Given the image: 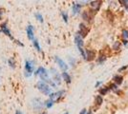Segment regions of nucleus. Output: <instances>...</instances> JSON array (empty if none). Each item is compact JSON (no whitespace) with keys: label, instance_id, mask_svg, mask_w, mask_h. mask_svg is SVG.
I'll use <instances>...</instances> for the list:
<instances>
[{"label":"nucleus","instance_id":"29","mask_svg":"<svg viewBox=\"0 0 128 114\" xmlns=\"http://www.w3.org/2000/svg\"><path fill=\"white\" fill-rule=\"evenodd\" d=\"M16 114H22V113L20 112V111H19V110H17V111L16 112Z\"/></svg>","mask_w":128,"mask_h":114},{"label":"nucleus","instance_id":"10","mask_svg":"<svg viewBox=\"0 0 128 114\" xmlns=\"http://www.w3.org/2000/svg\"><path fill=\"white\" fill-rule=\"evenodd\" d=\"M80 33L81 35V37H85L88 33V29L87 27H85L83 24H80Z\"/></svg>","mask_w":128,"mask_h":114},{"label":"nucleus","instance_id":"8","mask_svg":"<svg viewBox=\"0 0 128 114\" xmlns=\"http://www.w3.org/2000/svg\"><path fill=\"white\" fill-rule=\"evenodd\" d=\"M0 32H2V33H4L6 35H8L9 37H12L11 35V33H10V30L8 29V26H7V23H3L2 25H1V30H0Z\"/></svg>","mask_w":128,"mask_h":114},{"label":"nucleus","instance_id":"7","mask_svg":"<svg viewBox=\"0 0 128 114\" xmlns=\"http://www.w3.org/2000/svg\"><path fill=\"white\" fill-rule=\"evenodd\" d=\"M27 34H28V38L30 40H34V27L32 25H29L27 27Z\"/></svg>","mask_w":128,"mask_h":114},{"label":"nucleus","instance_id":"12","mask_svg":"<svg viewBox=\"0 0 128 114\" xmlns=\"http://www.w3.org/2000/svg\"><path fill=\"white\" fill-rule=\"evenodd\" d=\"M113 80L115 81L116 83V85H120L122 83V80H123V77L122 75H116L114 78H113Z\"/></svg>","mask_w":128,"mask_h":114},{"label":"nucleus","instance_id":"21","mask_svg":"<svg viewBox=\"0 0 128 114\" xmlns=\"http://www.w3.org/2000/svg\"><path fill=\"white\" fill-rule=\"evenodd\" d=\"M96 104H98V105H102V96H98V97H96Z\"/></svg>","mask_w":128,"mask_h":114},{"label":"nucleus","instance_id":"18","mask_svg":"<svg viewBox=\"0 0 128 114\" xmlns=\"http://www.w3.org/2000/svg\"><path fill=\"white\" fill-rule=\"evenodd\" d=\"M45 105H46V107H47V108L50 109V108H52V106L54 105V102L52 101V100H48V101H46V102H45Z\"/></svg>","mask_w":128,"mask_h":114},{"label":"nucleus","instance_id":"27","mask_svg":"<svg viewBox=\"0 0 128 114\" xmlns=\"http://www.w3.org/2000/svg\"><path fill=\"white\" fill-rule=\"evenodd\" d=\"M2 14H3V10H0V18L2 17Z\"/></svg>","mask_w":128,"mask_h":114},{"label":"nucleus","instance_id":"13","mask_svg":"<svg viewBox=\"0 0 128 114\" xmlns=\"http://www.w3.org/2000/svg\"><path fill=\"white\" fill-rule=\"evenodd\" d=\"M61 76H62V78H63L67 83H70V82H71V77H70V75L67 72H62Z\"/></svg>","mask_w":128,"mask_h":114},{"label":"nucleus","instance_id":"31","mask_svg":"<svg viewBox=\"0 0 128 114\" xmlns=\"http://www.w3.org/2000/svg\"><path fill=\"white\" fill-rule=\"evenodd\" d=\"M42 114H46V113H42Z\"/></svg>","mask_w":128,"mask_h":114},{"label":"nucleus","instance_id":"26","mask_svg":"<svg viewBox=\"0 0 128 114\" xmlns=\"http://www.w3.org/2000/svg\"><path fill=\"white\" fill-rule=\"evenodd\" d=\"M117 87H118V86L116 85V84H113V85H111V86H110V89H113V90H116V89L118 88Z\"/></svg>","mask_w":128,"mask_h":114},{"label":"nucleus","instance_id":"19","mask_svg":"<svg viewBox=\"0 0 128 114\" xmlns=\"http://www.w3.org/2000/svg\"><path fill=\"white\" fill-rule=\"evenodd\" d=\"M98 3H100V1H96V2H92V3H91V6H92V7H94V8H98V7L100 6V4H98Z\"/></svg>","mask_w":128,"mask_h":114},{"label":"nucleus","instance_id":"23","mask_svg":"<svg viewBox=\"0 0 128 114\" xmlns=\"http://www.w3.org/2000/svg\"><path fill=\"white\" fill-rule=\"evenodd\" d=\"M62 16H63V19L65 22L68 21V16H67V13L65 11H62Z\"/></svg>","mask_w":128,"mask_h":114},{"label":"nucleus","instance_id":"4","mask_svg":"<svg viewBox=\"0 0 128 114\" xmlns=\"http://www.w3.org/2000/svg\"><path fill=\"white\" fill-rule=\"evenodd\" d=\"M76 44L78 48V49H80V51L81 52L82 56L85 58V52H84L83 48H82V46H83V42H82V39H81V37H80L78 35V36H76Z\"/></svg>","mask_w":128,"mask_h":114},{"label":"nucleus","instance_id":"15","mask_svg":"<svg viewBox=\"0 0 128 114\" xmlns=\"http://www.w3.org/2000/svg\"><path fill=\"white\" fill-rule=\"evenodd\" d=\"M32 43H34V46L36 47V49H38V51H40V50H41V49H40V46H39L38 41L36 40V39H34V40H32Z\"/></svg>","mask_w":128,"mask_h":114},{"label":"nucleus","instance_id":"6","mask_svg":"<svg viewBox=\"0 0 128 114\" xmlns=\"http://www.w3.org/2000/svg\"><path fill=\"white\" fill-rule=\"evenodd\" d=\"M54 59H56V62L58 64L59 68H60L62 71H67V69H68V66H67L66 64H65V63H64L63 60H61L60 58H58V57H56Z\"/></svg>","mask_w":128,"mask_h":114},{"label":"nucleus","instance_id":"9","mask_svg":"<svg viewBox=\"0 0 128 114\" xmlns=\"http://www.w3.org/2000/svg\"><path fill=\"white\" fill-rule=\"evenodd\" d=\"M95 57V52L93 50H90V49H87L85 52V59L87 61H92Z\"/></svg>","mask_w":128,"mask_h":114},{"label":"nucleus","instance_id":"28","mask_svg":"<svg viewBox=\"0 0 128 114\" xmlns=\"http://www.w3.org/2000/svg\"><path fill=\"white\" fill-rule=\"evenodd\" d=\"M85 112H86V109H82V111H81L80 114H85Z\"/></svg>","mask_w":128,"mask_h":114},{"label":"nucleus","instance_id":"30","mask_svg":"<svg viewBox=\"0 0 128 114\" xmlns=\"http://www.w3.org/2000/svg\"><path fill=\"white\" fill-rule=\"evenodd\" d=\"M64 114H69V113H68V112H65V113H64Z\"/></svg>","mask_w":128,"mask_h":114},{"label":"nucleus","instance_id":"17","mask_svg":"<svg viewBox=\"0 0 128 114\" xmlns=\"http://www.w3.org/2000/svg\"><path fill=\"white\" fill-rule=\"evenodd\" d=\"M80 9V5H78V4H74V13L78 12Z\"/></svg>","mask_w":128,"mask_h":114},{"label":"nucleus","instance_id":"2","mask_svg":"<svg viewBox=\"0 0 128 114\" xmlns=\"http://www.w3.org/2000/svg\"><path fill=\"white\" fill-rule=\"evenodd\" d=\"M32 71H34V62L32 61H28L25 62V76L30 77L32 75Z\"/></svg>","mask_w":128,"mask_h":114},{"label":"nucleus","instance_id":"25","mask_svg":"<svg viewBox=\"0 0 128 114\" xmlns=\"http://www.w3.org/2000/svg\"><path fill=\"white\" fill-rule=\"evenodd\" d=\"M122 36H123V38L128 39V32H127V31H123V32H122Z\"/></svg>","mask_w":128,"mask_h":114},{"label":"nucleus","instance_id":"20","mask_svg":"<svg viewBox=\"0 0 128 114\" xmlns=\"http://www.w3.org/2000/svg\"><path fill=\"white\" fill-rule=\"evenodd\" d=\"M36 18H38V20H39L41 23L43 22V17H42V15H41L40 13H36Z\"/></svg>","mask_w":128,"mask_h":114},{"label":"nucleus","instance_id":"3","mask_svg":"<svg viewBox=\"0 0 128 114\" xmlns=\"http://www.w3.org/2000/svg\"><path fill=\"white\" fill-rule=\"evenodd\" d=\"M36 75H39V76H40L41 80H43V81H48V80H49V78H48V72H47V71H46V70H45L44 68H42V67L38 68V70L36 71Z\"/></svg>","mask_w":128,"mask_h":114},{"label":"nucleus","instance_id":"14","mask_svg":"<svg viewBox=\"0 0 128 114\" xmlns=\"http://www.w3.org/2000/svg\"><path fill=\"white\" fill-rule=\"evenodd\" d=\"M52 71H54L53 72V74H54V81H56V83L58 84H60V77H59V75L56 72V71L54 70H52Z\"/></svg>","mask_w":128,"mask_h":114},{"label":"nucleus","instance_id":"24","mask_svg":"<svg viewBox=\"0 0 128 114\" xmlns=\"http://www.w3.org/2000/svg\"><path fill=\"white\" fill-rule=\"evenodd\" d=\"M8 63L10 64V66H11L12 68H14L16 67V64H14V62L12 61V59H10L9 61H8Z\"/></svg>","mask_w":128,"mask_h":114},{"label":"nucleus","instance_id":"5","mask_svg":"<svg viewBox=\"0 0 128 114\" xmlns=\"http://www.w3.org/2000/svg\"><path fill=\"white\" fill-rule=\"evenodd\" d=\"M65 91L64 90H60V91H58V92H54V93H51L50 94V100H52L53 102L58 100L59 98L62 96V94H64Z\"/></svg>","mask_w":128,"mask_h":114},{"label":"nucleus","instance_id":"11","mask_svg":"<svg viewBox=\"0 0 128 114\" xmlns=\"http://www.w3.org/2000/svg\"><path fill=\"white\" fill-rule=\"evenodd\" d=\"M34 107L36 109H39L42 108V103H41V100L40 99H34Z\"/></svg>","mask_w":128,"mask_h":114},{"label":"nucleus","instance_id":"1","mask_svg":"<svg viewBox=\"0 0 128 114\" xmlns=\"http://www.w3.org/2000/svg\"><path fill=\"white\" fill-rule=\"evenodd\" d=\"M36 86H38V89H39L43 94H45V95H49V94H51V91H52L51 87H49L47 84H45L44 82H38Z\"/></svg>","mask_w":128,"mask_h":114},{"label":"nucleus","instance_id":"16","mask_svg":"<svg viewBox=\"0 0 128 114\" xmlns=\"http://www.w3.org/2000/svg\"><path fill=\"white\" fill-rule=\"evenodd\" d=\"M82 16H83V18H84V20H86V21H87V20H90V15H89V12H88V11H85V12H83V15H82Z\"/></svg>","mask_w":128,"mask_h":114},{"label":"nucleus","instance_id":"22","mask_svg":"<svg viewBox=\"0 0 128 114\" xmlns=\"http://www.w3.org/2000/svg\"><path fill=\"white\" fill-rule=\"evenodd\" d=\"M108 89H109V88H103V89L102 88V89L100 90V94H102V95H104V94H106V93H107Z\"/></svg>","mask_w":128,"mask_h":114}]
</instances>
